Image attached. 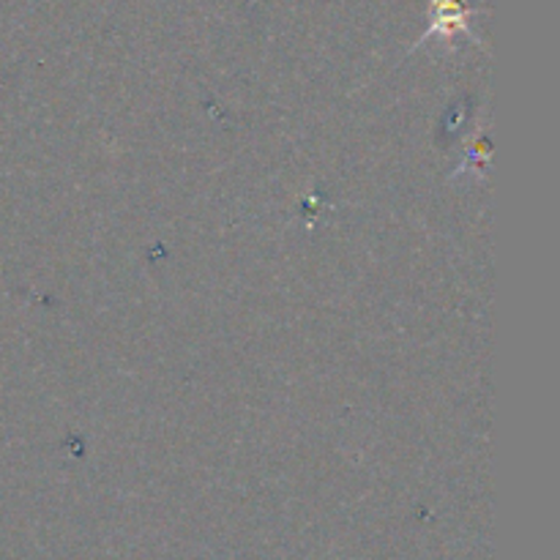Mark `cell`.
<instances>
[{
	"label": "cell",
	"mask_w": 560,
	"mask_h": 560,
	"mask_svg": "<svg viewBox=\"0 0 560 560\" xmlns=\"http://www.w3.org/2000/svg\"><path fill=\"white\" fill-rule=\"evenodd\" d=\"M432 9H435V20H432L430 33H443V36L470 33V11L465 9L463 0H432ZM430 33H427V36H430Z\"/></svg>",
	"instance_id": "cell-1"
}]
</instances>
